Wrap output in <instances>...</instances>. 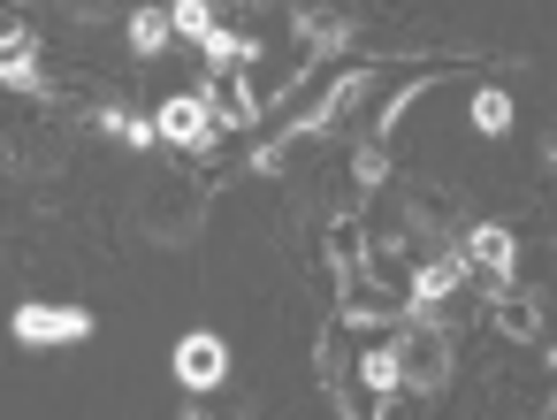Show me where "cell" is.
Returning a JSON list of instances; mask_svg holds the SVG:
<instances>
[{
  "label": "cell",
  "mask_w": 557,
  "mask_h": 420,
  "mask_svg": "<svg viewBox=\"0 0 557 420\" xmlns=\"http://www.w3.org/2000/svg\"><path fill=\"white\" fill-rule=\"evenodd\" d=\"M131 230L153 252H191L199 230H207V184L184 176V169H146L131 184Z\"/></svg>",
  "instance_id": "6da1fadb"
},
{
  "label": "cell",
  "mask_w": 557,
  "mask_h": 420,
  "mask_svg": "<svg viewBox=\"0 0 557 420\" xmlns=\"http://www.w3.org/2000/svg\"><path fill=\"white\" fill-rule=\"evenodd\" d=\"M389 351H397V397H443L450 374H458V336L435 321V313H405L389 329Z\"/></svg>",
  "instance_id": "7a4b0ae2"
},
{
  "label": "cell",
  "mask_w": 557,
  "mask_h": 420,
  "mask_svg": "<svg viewBox=\"0 0 557 420\" xmlns=\"http://www.w3.org/2000/svg\"><path fill=\"white\" fill-rule=\"evenodd\" d=\"M92 336V313L85 306H62V298H24L9 313V344L16 351H70Z\"/></svg>",
  "instance_id": "3957f363"
},
{
  "label": "cell",
  "mask_w": 557,
  "mask_h": 420,
  "mask_svg": "<svg viewBox=\"0 0 557 420\" xmlns=\"http://www.w3.org/2000/svg\"><path fill=\"white\" fill-rule=\"evenodd\" d=\"M214 131H222V123H214V108H207L199 85H176V92L153 100V138H161V146H176V153H207Z\"/></svg>",
  "instance_id": "277c9868"
},
{
  "label": "cell",
  "mask_w": 557,
  "mask_h": 420,
  "mask_svg": "<svg viewBox=\"0 0 557 420\" xmlns=\"http://www.w3.org/2000/svg\"><path fill=\"white\" fill-rule=\"evenodd\" d=\"M458 260H466V275H473L481 291H488V283H511V275H519V237H511V222H466Z\"/></svg>",
  "instance_id": "5b68a950"
},
{
  "label": "cell",
  "mask_w": 557,
  "mask_h": 420,
  "mask_svg": "<svg viewBox=\"0 0 557 420\" xmlns=\"http://www.w3.org/2000/svg\"><path fill=\"white\" fill-rule=\"evenodd\" d=\"M0 92L54 100V77L39 70V32L32 24H0Z\"/></svg>",
  "instance_id": "8992f818"
},
{
  "label": "cell",
  "mask_w": 557,
  "mask_h": 420,
  "mask_svg": "<svg viewBox=\"0 0 557 420\" xmlns=\"http://www.w3.org/2000/svg\"><path fill=\"white\" fill-rule=\"evenodd\" d=\"M169 367H176V382H184V390H199V397H207V390H222V382H230V344H222L214 329H184Z\"/></svg>",
  "instance_id": "52a82bcc"
},
{
  "label": "cell",
  "mask_w": 557,
  "mask_h": 420,
  "mask_svg": "<svg viewBox=\"0 0 557 420\" xmlns=\"http://www.w3.org/2000/svg\"><path fill=\"white\" fill-rule=\"evenodd\" d=\"M0 169H9V176H54L62 169V146L39 123H9V131H0Z\"/></svg>",
  "instance_id": "ba28073f"
},
{
  "label": "cell",
  "mask_w": 557,
  "mask_h": 420,
  "mask_svg": "<svg viewBox=\"0 0 557 420\" xmlns=\"http://www.w3.org/2000/svg\"><path fill=\"white\" fill-rule=\"evenodd\" d=\"M123 32H131V54H138V62H161V54L176 47V16H169V9H131Z\"/></svg>",
  "instance_id": "9c48e42d"
},
{
  "label": "cell",
  "mask_w": 557,
  "mask_h": 420,
  "mask_svg": "<svg viewBox=\"0 0 557 420\" xmlns=\"http://www.w3.org/2000/svg\"><path fill=\"white\" fill-rule=\"evenodd\" d=\"M466 123H473L481 138H504V131H511V92H504V85H481V92L466 100Z\"/></svg>",
  "instance_id": "30bf717a"
},
{
  "label": "cell",
  "mask_w": 557,
  "mask_h": 420,
  "mask_svg": "<svg viewBox=\"0 0 557 420\" xmlns=\"http://www.w3.org/2000/svg\"><path fill=\"white\" fill-rule=\"evenodd\" d=\"M169 16H176V47H207V32L222 24L214 0H169Z\"/></svg>",
  "instance_id": "8fae6325"
},
{
  "label": "cell",
  "mask_w": 557,
  "mask_h": 420,
  "mask_svg": "<svg viewBox=\"0 0 557 420\" xmlns=\"http://www.w3.org/2000/svg\"><path fill=\"white\" fill-rule=\"evenodd\" d=\"M100 131H108V138H123L131 153H153V146H161V138H153V123H146V115H131V108H100Z\"/></svg>",
  "instance_id": "7c38bea8"
},
{
  "label": "cell",
  "mask_w": 557,
  "mask_h": 420,
  "mask_svg": "<svg viewBox=\"0 0 557 420\" xmlns=\"http://www.w3.org/2000/svg\"><path fill=\"white\" fill-rule=\"evenodd\" d=\"M62 9V24H77V32H108V24H123V0H54Z\"/></svg>",
  "instance_id": "4fadbf2b"
},
{
  "label": "cell",
  "mask_w": 557,
  "mask_h": 420,
  "mask_svg": "<svg viewBox=\"0 0 557 420\" xmlns=\"http://www.w3.org/2000/svg\"><path fill=\"white\" fill-rule=\"evenodd\" d=\"M534 153H542V176L557 184V115H549V131H542V146H534Z\"/></svg>",
  "instance_id": "5bb4252c"
},
{
  "label": "cell",
  "mask_w": 557,
  "mask_h": 420,
  "mask_svg": "<svg viewBox=\"0 0 557 420\" xmlns=\"http://www.w3.org/2000/svg\"><path fill=\"white\" fill-rule=\"evenodd\" d=\"M549 412H557V382H549Z\"/></svg>",
  "instance_id": "9a60e30c"
}]
</instances>
